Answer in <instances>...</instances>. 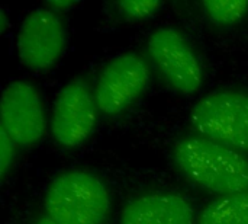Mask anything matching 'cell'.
Returning <instances> with one entry per match:
<instances>
[{
    "label": "cell",
    "instance_id": "cell-10",
    "mask_svg": "<svg viewBox=\"0 0 248 224\" xmlns=\"http://www.w3.org/2000/svg\"><path fill=\"white\" fill-rule=\"evenodd\" d=\"M198 224H248V191L217 198L202 210Z\"/></svg>",
    "mask_w": 248,
    "mask_h": 224
},
{
    "label": "cell",
    "instance_id": "cell-4",
    "mask_svg": "<svg viewBox=\"0 0 248 224\" xmlns=\"http://www.w3.org/2000/svg\"><path fill=\"white\" fill-rule=\"evenodd\" d=\"M147 51L166 82L182 95L196 93L203 83V67L186 36L173 26L151 32Z\"/></svg>",
    "mask_w": 248,
    "mask_h": 224
},
{
    "label": "cell",
    "instance_id": "cell-12",
    "mask_svg": "<svg viewBox=\"0 0 248 224\" xmlns=\"http://www.w3.org/2000/svg\"><path fill=\"white\" fill-rule=\"evenodd\" d=\"M161 3L155 0H147V1H138V0H124L118 3V7L122 15L131 19H144L151 16L160 9Z\"/></svg>",
    "mask_w": 248,
    "mask_h": 224
},
{
    "label": "cell",
    "instance_id": "cell-3",
    "mask_svg": "<svg viewBox=\"0 0 248 224\" xmlns=\"http://www.w3.org/2000/svg\"><path fill=\"white\" fill-rule=\"evenodd\" d=\"M190 122L202 137L248 152V93L214 90L205 95L192 108Z\"/></svg>",
    "mask_w": 248,
    "mask_h": 224
},
{
    "label": "cell",
    "instance_id": "cell-5",
    "mask_svg": "<svg viewBox=\"0 0 248 224\" xmlns=\"http://www.w3.org/2000/svg\"><path fill=\"white\" fill-rule=\"evenodd\" d=\"M148 63L135 52L113 57L99 73L94 86L97 109L109 117L124 112L147 89Z\"/></svg>",
    "mask_w": 248,
    "mask_h": 224
},
{
    "label": "cell",
    "instance_id": "cell-6",
    "mask_svg": "<svg viewBox=\"0 0 248 224\" xmlns=\"http://www.w3.org/2000/svg\"><path fill=\"white\" fill-rule=\"evenodd\" d=\"M96 121L97 105L87 83L74 79L62 86L51 114V133L55 143L64 149L78 147L90 137Z\"/></svg>",
    "mask_w": 248,
    "mask_h": 224
},
{
    "label": "cell",
    "instance_id": "cell-7",
    "mask_svg": "<svg viewBox=\"0 0 248 224\" xmlns=\"http://www.w3.org/2000/svg\"><path fill=\"white\" fill-rule=\"evenodd\" d=\"M67 42L64 23L49 7L32 10L22 22L16 48L20 63L35 71H46L60 60Z\"/></svg>",
    "mask_w": 248,
    "mask_h": 224
},
{
    "label": "cell",
    "instance_id": "cell-11",
    "mask_svg": "<svg viewBox=\"0 0 248 224\" xmlns=\"http://www.w3.org/2000/svg\"><path fill=\"white\" fill-rule=\"evenodd\" d=\"M205 15L218 25H231L241 20L248 12V0H206L202 3Z\"/></svg>",
    "mask_w": 248,
    "mask_h": 224
},
{
    "label": "cell",
    "instance_id": "cell-16",
    "mask_svg": "<svg viewBox=\"0 0 248 224\" xmlns=\"http://www.w3.org/2000/svg\"><path fill=\"white\" fill-rule=\"evenodd\" d=\"M36 224H57L55 222H52L48 216H42L38 222H36Z\"/></svg>",
    "mask_w": 248,
    "mask_h": 224
},
{
    "label": "cell",
    "instance_id": "cell-2",
    "mask_svg": "<svg viewBox=\"0 0 248 224\" xmlns=\"http://www.w3.org/2000/svg\"><path fill=\"white\" fill-rule=\"evenodd\" d=\"M44 207L45 216L57 224H105L112 203L100 178L84 171H68L48 185Z\"/></svg>",
    "mask_w": 248,
    "mask_h": 224
},
{
    "label": "cell",
    "instance_id": "cell-1",
    "mask_svg": "<svg viewBox=\"0 0 248 224\" xmlns=\"http://www.w3.org/2000/svg\"><path fill=\"white\" fill-rule=\"evenodd\" d=\"M176 168L195 185L224 195L248 191V159L205 137L189 136L173 146Z\"/></svg>",
    "mask_w": 248,
    "mask_h": 224
},
{
    "label": "cell",
    "instance_id": "cell-13",
    "mask_svg": "<svg viewBox=\"0 0 248 224\" xmlns=\"http://www.w3.org/2000/svg\"><path fill=\"white\" fill-rule=\"evenodd\" d=\"M15 143L0 128V175L4 178L15 160Z\"/></svg>",
    "mask_w": 248,
    "mask_h": 224
},
{
    "label": "cell",
    "instance_id": "cell-14",
    "mask_svg": "<svg viewBox=\"0 0 248 224\" xmlns=\"http://www.w3.org/2000/svg\"><path fill=\"white\" fill-rule=\"evenodd\" d=\"M77 3L73 0H58V1H49L46 3V7H49L54 12H65L71 7H74Z\"/></svg>",
    "mask_w": 248,
    "mask_h": 224
},
{
    "label": "cell",
    "instance_id": "cell-8",
    "mask_svg": "<svg viewBox=\"0 0 248 224\" xmlns=\"http://www.w3.org/2000/svg\"><path fill=\"white\" fill-rule=\"evenodd\" d=\"M1 130L19 147L39 143L46 130V115L38 89L28 80H13L0 102Z\"/></svg>",
    "mask_w": 248,
    "mask_h": 224
},
{
    "label": "cell",
    "instance_id": "cell-9",
    "mask_svg": "<svg viewBox=\"0 0 248 224\" xmlns=\"http://www.w3.org/2000/svg\"><path fill=\"white\" fill-rule=\"evenodd\" d=\"M192 203L177 192H147L128 201L119 224H195Z\"/></svg>",
    "mask_w": 248,
    "mask_h": 224
},
{
    "label": "cell",
    "instance_id": "cell-15",
    "mask_svg": "<svg viewBox=\"0 0 248 224\" xmlns=\"http://www.w3.org/2000/svg\"><path fill=\"white\" fill-rule=\"evenodd\" d=\"M6 28H7V16H6V12L1 9L0 10V29H1V32H4Z\"/></svg>",
    "mask_w": 248,
    "mask_h": 224
}]
</instances>
